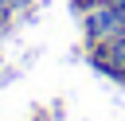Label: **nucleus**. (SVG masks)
Masks as SVG:
<instances>
[{
  "label": "nucleus",
  "mask_w": 125,
  "mask_h": 121,
  "mask_svg": "<svg viewBox=\"0 0 125 121\" xmlns=\"http://www.w3.org/2000/svg\"><path fill=\"white\" fill-rule=\"evenodd\" d=\"M109 4H113V8H117V12L125 16V0H109Z\"/></svg>",
  "instance_id": "5"
},
{
  "label": "nucleus",
  "mask_w": 125,
  "mask_h": 121,
  "mask_svg": "<svg viewBox=\"0 0 125 121\" xmlns=\"http://www.w3.org/2000/svg\"><path fill=\"white\" fill-rule=\"evenodd\" d=\"M94 4H102V0H70V8H74V12H78V16H82V12H90V8H94Z\"/></svg>",
  "instance_id": "3"
},
{
  "label": "nucleus",
  "mask_w": 125,
  "mask_h": 121,
  "mask_svg": "<svg viewBox=\"0 0 125 121\" xmlns=\"http://www.w3.org/2000/svg\"><path fill=\"white\" fill-rule=\"evenodd\" d=\"M121 27H125V16H121L109 0L94 4L90 12H82V39H86V47H94V43H102V39L117 35Z\"/></svg>",
  "instance_id": "2"
},
{
  "label": "nucleus",
  "mask_w": 125,
  "mask_h": 121,
  "mask_svg": "<svg viewBox=\"0 0 125 121\" xmlns=\"http://www.w3.org/2000/svg\"><path fill=\"white\" fill-rule=\"evenodd\" d=\"M4 4H8V8H12V12H23V8H31V4H35V0H4Z\"/></svg>",
  "instance_id": "4"
},
{
  "label": "nucleus",
  "mask_w": 125,
  "mask_h": 121,
  "mask_svg": "<svg viewBox=\"0 0 125 121\" xmlns=\"http://www.w3.org/2000/svg\"><path fill=\"white\" fill-rule=\"evenodd\" d=\"M90 66L98 74H105V78H113V82L125 86V27L117 35H109V39H102V43L90 47Z\"/></svg>",
  "instance_id": "1"
}]
</instances>
